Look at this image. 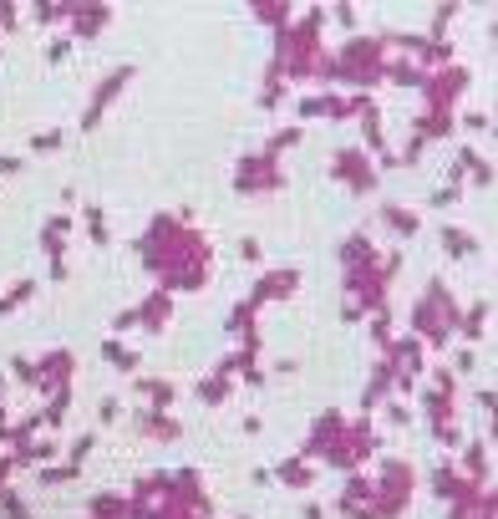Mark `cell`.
<instances>
[{
	"instance_id": "cell-1",
	"label": "cell",
	"mask_w": 498,
	"mask_h": 519,
	"mask_svg": "<svg viewBox=\"0 0 498 519\" xmlns=\"http://www.w3.org/2000/svg\"><path fill=\"white\" fill-rule=\"evenodd\" d=\"M107 21V10H82V16H72V25H76V36H97V25Z\"/></svg>"
},
{
	"instance_id": "cell-2",
	"label": "cell",
	"mask_w": 498,
	"mask_h": 519,
	"mask_svg": "<svg viewBox=\"0 0 498 519\" xmlns=\"http://www.w3.org/2000/svg\"><path fill=\"white\" fill-rule=\"evenodd\" d=\"M102 357H107L112 367H122V372H133V367H138V357L127 352V346H117V341H107V346H102Z\"/></svg>"
},
{
	"instance_id": "cell-3",
	"label": "cell",
	"mask_w": 498,
	"mask_h": 519,
	"mask_svg": "<svg viewBox=\"0 0 498 519\" xmlns=\"http://www.w3.org/2000/svg\"><path fill=\"white\" fill-rule=\"evenodd\" d=\"M142 392L153 397V407H168V402H173V387L168 382H142Z\"/></svg>"
},
{
	"instance_id": "cell-4",
	"label": "cell",
	"mask_w": 498,
	"mask_h": 519,
	"mask_svg": "<svg viewBox=\"0 0 498 519\" xmlns=\"http://www.w3.org/2000/svg\"><path fill=\"white\" fill-rule=\"evenodd\" d=\"M61 133H41V138H31V148H56Z\"/></svg>"
}]
</instances>
